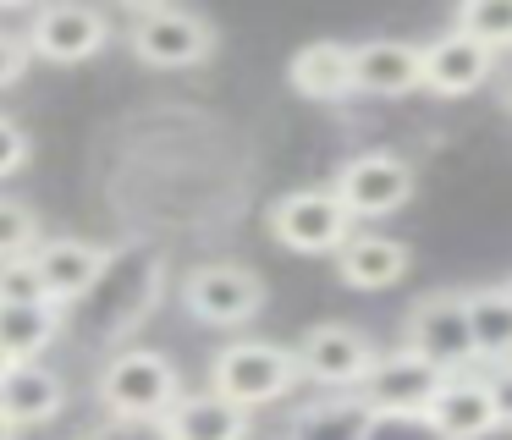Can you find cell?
Returning a JSON list of instances; mask_svg holds the SVG:
<instances>
[{"label":"cell","mask_w":512,"mask_h":440,"mask_svg":"<svg viewBox=\"0 0 512 440\" xmlns=\"http://www.w3.org/2000/svg\"><path fill=\"white\" fill-rule=\"evenodd\" d=\"M0 440H17V424H6V418H0Z\"/></svg>","instance_id":"obj_31"},{"label":"cell","mask_w":512,"mask_h":440,"mask_svg":"<svg viewBox=\"0 0 512 440\" xmlns=\"http://www.w3.org/2000/svg\"><path fill=\"white\" fill-rule=\"evenodd\" d=\"M127 44H133V55L144 66L177 72V66L210 61L215 28L199 11H182V6H133V17H127Z\"/></svg>","instance_id":"obj_4"},{"label":"cell","mask_w":512,"mask_h":440,"mask_svg":"<svg viewBox=\"0 0 512 440\" xmlns=\"http://www.w3.org/2000/svg\"><path fill=\"white\" fill-rule=\"evenodd\" d=\"M28 165V132L12 116H0V176H12Z\"/></svg>","instance_id":"obj_27"},{"label":"cell","mask_w":512,"mask_h":440,"mask_svg":"<svg viewBox=\"0 0 512 440\" xmlns=\"http://www.w3.org/2000/svg\"><path fill=\"white\" fill-rule=\"evenodd\" d=\"M34 270H39V281H45L50 303L67 308V303L89 297L94 286L105 281L111 248H100V242H89V237H45L34 248Z\"/></svg>","instance_id":"obj_11"},{"label":"cell","mask_w":512,"mask_h":440,"mask_svg":"<svg viewBox=\"0 0 512 440\" xmlns=\"http://www.w3.org/2000/svg\"><path fill=\"white\" fill-rule=\"evenodd\" d=\"M331 193L347 204L353 220H386L413 198V165L391 149H364L342 160V171L331 176Z\"/></svg>","instance_id":"obj_6"},{"label":"cell","mask_w":512,"mask_h":440,"mask_svg":"<svg viewBox=\"0 0 512 440\" xmlns=\"http://www.w3.org/2000/svg\"><path fill=\"white\" fill-rule=\"evenodd\" d=\"M507 116H512V83H507Z\"/></svg>","instance_id":"obj_32"},{"label":"cell","mask_w":512,"mask_h":440,"mask_svg":"<svg viewBox=\"0 0 512 440\" xmlns=\"http://www.w3.org/2000/svg\"><path fill=\"white\" fill-rule=\"evenodd\" d=\"M67 407V380L50 363H17L12 380L0 385V418L17 429L28 424H50Z\"/></svg>","instance_id":"obj_17"},{"label":"cell","mask_w":512,"mask_h":440,"mask_svg":"<svg viewBox=\"0 0 512 440\" xmlns=\"http://www.w3.org/2000/svg\"><path fill=\"white\" fill-rule=\"evenodd\" d=\"M111 44V17L94 6H39L28 22V50L50 66H78Z\"/></svg>","instance_id":"obj_10"},{"label":"cell","mask_w":512,"mask_h":440,"mask_svg":"<svg viewBox=\"0 0 512 440\" xmlns=\"http://www.w3.org/2000/svg\"><path fill=\"white\" fill-rule=\"evenodd\" d=\"M364 440H441L430 424V413H375Z\"/></svg>","instance_id":"obj_25"},{"label":"cell","mask_w":512,"mask_h":440,"mask_svg":"<svg viewBox=\"0 0 512 440\" xmlns=\"http://www.w3.org/2000/svg\"><path fill=\"white\" fill-rule=\"evenodd\" d=\"M61 336V308L56 303H23V308H0V347L17 363H39V352Z\"/></svg>","instance_id":"obj_21"},{"label":"cell","mask_w":512,"mask_h":440,"mask_svg":"<svg viewBox=\"0 0 512 440\" xmlns=\"http://www.w3.org/2000/svg\"><path fill=\"white\" fill-rule=\"evenodd\" d=\"M446 380H452V374H446L441 363H430L424 352L391 347L375 358V369L358 385V396H364L375 413H430L435 396L446 391Z\"/></svg>","instance_id":"obj_8"},{"label":"cell","mask_w":512,"mask_h":440,"mask_svg":"<svg viewBox=\"0 0 512 440\" xmlns=\"http://www.w3.org/2000/svg\"><path fill=\"white\" fill-rule=\"evenodd\" d=\"M375 424V407L364 396H314L287 418V440H364Z\"/></svg>","instance_id":"obj_18"},{"label":"cell","mask_w":512,"mask_h":440,"mask_svg":"<svg viewBox=\"0 0 512 440\" xmlns=\"http://www.w3.org/2000/svg\"><path fill=\"white\" fill-rule=\"evenodd\" d=\"M303 380L298 347H281V341H232L210 358V391L237 402L243 413L270 407Z\"/></svg>","instance_id":"obj_2"},{"label":"cell","mask_w":512,"mask_h":440,"mask_svg":"<svg viewBox=\"0 0 512 440\" xmlns=\"http://www.w3.org/2000/svg\"><path fill=\"white\" fill-rule=\"evenodd\" d=\"M336 275H342L353 292H386L408 275V248L386 231H353L347 248L336 253Z\"/></svg>","instance_id":"obj_16"},{"label":"cell","mask_w":512,"mask_h":440,"mask_svg":"<svg viewBox=\"0 0 512 440\" xmlns=\"http://www.w3.org/2000/svg\"><path fill=\"white\" fill-rule=\"evenodd\" d=\"M468 297V325H474V347L490 363H512V297L507 286H474Z\"/></svg>","instance_id":"obj_20"},{"label":"cell","mask_w":512,"mask_h":440,"mask_svg":"<svg viewBox=\"0 0 512 440\" xmlns=\"http://www.w3.org/2000/svg\"><path fill=\"white\" fill-rule=\"evenodd\" d=\"M485 385H490V402H496V418L512 429V363H496L485 374Z\"/></svg>","instance_id":"obj_28"},{"label":"cell","mask_w":512,"mask_h":440,"mask_svg":"<svg viewBox=\"0 0 512 440\" xmlns=\"http://www.w3.org/2000/svg\"><path fill=\"white\" fill-rule=\"evenodd\" d=\"M166 440H248V413L215 391H188L166 413Z\"/></svg>","instance_id":"obj_19"},{"label":"cell","mask_w":512,"mask_h":440,"mask_svg":"<svg viewBox=\"0 0 512 440\" xmlns=\"http://www.w3.org/2000/svg\"><path fill=\"white\" fill-rule=\"evenodd\" d=\"M501 286H507V297H512V281H501Z\"/></svg>","instance_id":"obj_33"},{"label":"cell","mask_w":512,"mask_h":440,"mask_svg":"<svg viewBox=\"0 0 512 440\" xmlns=\"http://www.w3.org/2000/svg\"><path fill=\"white\" fill-rule=\"evenodd\" d=\"M23 303H50L45 281L34 270V253L28 259H0V308H23Z\"/></svg>","instance_id":"obj_24"},{"label":"cell","mask_w":512,"mask_h":440,"mask_svg":"<svg viewBox=\"0 0 512 440\" xmlns=\"http://www.w3.org/2000/svg\"><path fill=\"white\" fill-rule=\"evenodd\" d=\"M12 369H17V358H12V352H6V347H0V385L12 380Z\"/></svg>","instance_id":"obj_30"},{"label":"cell","mask_w":512,"mask_h":440,"mask_svg":"<svg viewBox=\"0 0 512 440\" xmlns=\"http://www.w3.org/2000/svg\"><path fill=\"white\" fill-rule=\"evenodd\" d=\"M430 424L441 440H485L490 429L501 424L496 402H490V385L479 380V374H452L446 391L435 396V407H430Z\"/></svg>","instance_id":"obj_15"},{"label":"cell","mask_w":512,"mask_h":440,"mask_svg":"<svg viewBox=\"0 0 512 440\" xmlns=\"http://www.w3.org/2000/svg\"><path fill=\"white\" fill-rule=\"evenodd\" d=\"M89 440H166V424H105V429H94Z\"/></svg>","instance_id":"obj_29"},{"label":"cell","mask_w":512,"mask_h":440,"mask_svg":"<svg viewBox=\"0 0 512 440\" xmlns=\"http://www.w3.org/2000/svg\"><path fill=\"white\" fill-rule=\"evenodd\" d=\"M270 237L292 253H342L347 237L358 231V220L347 215V204L331 187H292L270 204Z\"/></svg>","instance_id":"obj_3"},{"label":"cell","mask_w":512,"mask_h":440,"mask_svg":"<svg viewBox=\"0 0 512 440\" xmlns=\"http://www.w3.org/2000/svg\"><path fill=\"white\" fill-rule=\"evenodd\" d=\"M353 61L358 44L347 39H309L298 55L287 61V83L298 88L303 99H320V105H336V99H353Z\"/></svg>","instance_id":"obj_14"},{"label":"cell","mask_w":512,"mask_h":440,"mask_svg":"<svg viewBox=\"0 0 512 440\" xmlns=\"http://www.w3.org/2000/svg\"><path fill=\"white\" fill-rule=\"evenodd\" d=\"M39 242H45L39 215L23 204V198H6V193H0V259H28Z\"/></svg>","instance_id":"obj_23"},{"label":"cell","mask_w":512,"mask_h":440,"mask_svg":"<svg viewBox=\"0 0 512 440\" xmlns=\"http://www.w3.org/2000/svg\"><path fill=\"white\" fill-rule=\"evenodd\" d=\"M452 28H463L468 39L501 50V44H512V0H468V6H457Z\"/></svg>","instance_id":"obj_22"},{"label":"cell","mask_w":512,"mask_h":440,"mask_svg":"<svg viewBox=\"0 0 512 440\" xmlns=\"http://www.w3.org/2000/svg\"><path fill=\"white\" fill-rule=\"evenodd\" d=\"M100 407L116 424H166V413L182 402V374L155 347H122L100 369Z\"/></svg>","instance_id":"obj_1"},{"label":"cell","mask_w":512,"mask_h":440,"mask_svg":"<svg viewBox=\"0 0 512 440\" xmlns=\"http://www.w3.org/2000/svg\"><path fill=\"white\" fill-rule=\"evenodd\" d=\"M490 72H496V50L468 39L463 28H446V33H435V39H424V88H430V94L463 99V94H474V88H485Z\"/></svg>","instance_id":"obj_12"},{"label":"cell","mask_w":512,"mask_h":440,"mask_svg":"<svg viewBox=\"0 0 512 440\" xmlns=\"http://www.w3.org/2000/svg\"><path fill=\"white\" fill-rule=\"evenodd\" d=\"M182 308H188L199 325H248V319L265 308V281H259L248 264H199V270H188V281H182Z\"/></svg>","instance_id":"obj_7"},{"label":"cell","mask_w":512,"mask_h":440,"mask_svg":"<svg viewBox=\"0 0 512 440\" xmlns=\"http://www.w3.org/2000/svg\"><path fill=\"white\" fill-rule=\"evenodd\" d=\"M353 88L369 99H402L424 88V44L408 39H364L353 61Z\"/></svg>","instance_id":"obj_13"},{"label":"cell","mask_w":512,"mask_h":440,"mask_svg":"<svg viewBox=\"0 0 512 440\" xmlns=\"http://www.w3.org/2000/svg\"><path fill=\"white\" fill-rule=\"evenodd\" d=\"M380 347L364 336L358 325H342V319H325V325H309L298 341V363L303 380L331 385V391H358L375 369Z\"/></svg>","instance_id":"obj_9"},{"label":"cell","mask_w":512,"mask_h":440,"mask_svg":"<svg viewBox=\"0 0 512 440\" xmlns=\"http://www.w3.org/2000/svg\"><path fill=\"white\" fill-rule=\"evenodd\" d=\"M28 61H34V50H28V33H6V28H0V88L17 83V77L28 72Z\"/></svg>","instance_id":"obj_26"},{"label":"cell","mask_w":512,"mask_h":440,"mask_svg":"<svg viewBox=\"0 0 512 440\" xmlns=\"http://www.w3.org/2000/svg\"><path fill=\"white\" fill-rule=\"evenodd\" d=\"M402 347L424 352L430 363H441L446 374H463L468 363H479L474 325H468V297L463 292H430L408 308L402 319Z\"/></svg>","instance_id":"obj_5"}]
</instances>
